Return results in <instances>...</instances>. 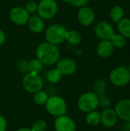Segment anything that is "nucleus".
<instances>
[{
  "instance_id": "nucleus-6",
  "label": "nucleus",
  "mask_w": 130,
  "mask_h": 131,
  "mask_svg": "<svg viewBox=\"0 0 130 131\" xmlns=\"http://www.w3.org/2000/svg\"><path fill=\"white\" fill-rule=\"evenodd\" d=\"M46 109L53 116L59 117L64 115L67 112V104L65 101L59 96H51L46 102Z\"/></svg>"
},
{
  "instance_id": "nucleus-12",
  "label": "nucleus",
  "mask_w": 130,
  "mask_h": 131,
  "mask_svg": "<svg viewBox=\"0 0 130 131\" xmlns=\"http://www.w3.org/2000/svg\"><path fill=\"white\" fill-rule=\"evenodd\" d=\"M118 116L116 111L110 107L105 108L100 114V122L103 126L107 128H112L118 122Z\"/></svg>"
},
{
  "instance_id": "nucleus-35",
  "label": "nucleus",
  "mask_w": 130,
  "mask_h": 131,
  "mask_svg": "<svg viewBox=\"0 0 130 131\" xmlns=\"http://www.w3.org/2000/svg\"><path fill=\"white\" fill-rule=\"evenodd\" d=\"M63 1H64V2H68L70 0H63Z\"/></svg>"
},
{
  "instance_id": "nucleus-36",
  "label": "nucleus",
  "mask_w": 130,
  "mask_h": 131,
  "mask_svg": "<svg viewBox=\"0 0 130 131\" xmlns=\"http://www.w3.org/2000/svg\"><path fill=\"white\" fill-rule=\"evenodd\" d=\"M93 2H98V1H100V0H92Z\"/></svg>"
},
{
  "instance_id": "nucleus-21",
  "label": "nucleus",
  "mask_w": 130,
  "mask_h": 131,
  "mask_svg": "<svg viewBox=\"0 0 130 131\" xmlns=\"http://www.w3.org/2000/svg\"><path fill=\"white\" fill-rule=\"evenodd\" d=\"M110 41H111L113 47L116 48H122L125 46L126 43V38L120 33H114L110 38Z\"/></svg>"
},
{
  "instance_id": "nucleus-22",
  "label": "nucleus",
  "mask_w": 130,
  "mask_h": 131,
  "mask_svg": "<svg viewBox=\"0 0 130 131\" xmlns=\"http://www.w3.org/2000/svg\"><path fill=\"white\" fill-rule=\"evenodd\" d=\"M86 122L90 126H97L100 123V114L93 111L87 113L86 116Z\"/></svg>"
},
{
  "instance_id": "nucleus-10",
  "label": "nucleus",
  "mask_w": 130,
  "mask_h": 131,
  "mask_svg": "<svg viewBox=\"0 0 130 131\" xmlns=\"http://www.w3.org/2000/svg\"><path fill=\"white\" fill-rule=\"evenodd\" d=\"M114 33L113 26L106 21L98 22L94 28V34L100 40H110Z\"/></svg>"
},
{
  "instance_id": "nucleus-27",
  "label": "nucleus",
  "mask_w": 130,
  "mask_h": 131,
  "mask_svg": "<svg viewBox=\"0 0 130 131\" xmlns=\"http://www.w3.org/2000/svg\"><path fill=\"white\" fill-rule=\"evenodd\" d=\"M47 128V124L44 120H38L36 121L32 127H31V130L32 131H45Z\"/></svg>"
},
{
  "instance_id": "nucleus-29",
  "label": "nucleus",
  "mask_w": 130,
  "mask_h": 131,
  "mask_svg": "<svg viewBox=\"0 0 130 131\" xmlns=\"http://www.w3.org/2000/svg\"><path fill=\"white\" fill-rule=\"evenodd\" d=\"M99 100H100V104H101L102 107H103L105 108L109 107V106L110 104V101L109 98H107L105 95H103L100 97H99Z\"/></svg>"
},
{
  "instance_id": "nucleus-24",
  "label": "nucleus",
  "mask_w": 130,
  "mask_h": 131,
  "mask_svg": "<svg viewBox=\"0 0 130 131\" xmlns=\"http://www.w3.org/2000/svg\"><path fill=\"white\" fill-rule=\"evenodd\" d=\"M48 99V94L45 91H41V90L36 92L34 94V101L35 104H37L38 105L45 104Z\"/></svg>"
},
{
  "instance_id": "nucleus-30",
  "label": "nucleus",
  "mask_w": 130,
  "mask_h": 131,
  "mask_svg": "<svg viewBox=\"0 0 130 131\" xmlns=\"http://www.w3.org/2000/svg\"><path fill=\"white\" fill-rule=\"evenodd\" d=\"M7 128V121L5 118L0 115V131H5Z\"/></svg>"
},
{
  "instance_id": "nucleus-5",
  "label": "nucleus",
  "mask_w": 130,
  "mask_h": 131,
  "mask_svg": "<svg viewBox=\"0 0 130 131\" xmlns=\"http://www.w3.org/2000/svg\"><path fill=\"white\" fill-rule=\"evenodd\" d=\"M110 82L116 87H124L130 82V74L127 68L124 65L117 67L110 73Z\"/></svg>"
},
{
  "instance_id": "nucleus-8",
  "label": "nucleus",
  "mask_w": 130,
  "mask_h": 131,
  "mask_svg": "<svg viewBox=\"0 0 130 131\" xmlns=\"http://www.w3.org/2000/svg\"><path fill=\"white\" fill-rule=\"evenodd\" d=\"M30 15H31L26 11L25 7L22 6H14L8 12L9 19L12 23L17 25H26Z\"/></svg>"
},
{
  "instance_id": "nucleus-18",
  "label": "nucleus",
  "mask_w": 130,
  "mask_h": 131,
  "mask_svg": "<svg viewBox=\"0 0 130 131\" xmlns=\"http://www.w3.org/2000/svg\"><path fill=\"white\" fill-rule=\"evenodd\" d=\"M117 29L120 35L126 39L130 38V18H123L117 23Z\"/></svg>"
},
{
  "instance_id": "nucleus-26",
  "label": "nucleus",
  "mask_w": 130,
  "mask_h": 131,
  "mask_svg": "<svg viewBox=\"0 0 130 131\" xmlns=\"http://www.w3.org/2000/svg\"><path fill=\"white\" fill-rule=\"evenodd\" d=\"M94 88L97 91V94L98 95V97H101L103 95H104V92L106 91V83L102 81V80H100V81H97L96 83H95V85H94Z\"/></svg>"
},
{
  "instance_id": "nucleus-11",
  "label": "nucleus",
  "mask_w": 130,
  "mask_h": 131,
  "mask_svg": "<svg viewBox=\"0 0 130 131\" xmlns=\"http://www.w3.org/2000/svg\"><path fill=\"white\" fill-rule=\"evenodd\" d=\"M56 68L60 71L62 75H71L77 69L76 61L70 58H62L56 63Z\"/></svg>"
},
{
  "instance_id": "nucleus-16",
  "label": "nucleus",
  "mask_w": 130,
  "mask_h": 131,
  "mask_svg": "<svg viewBox=\"0 0 130 131\" xmlns=\"http://www.w3.org/2000/svg\"><path fill=\"white\" fill-rule=\"evenodd\" d=\"M28 26L29 30L34 34L41 33L45 27L44 20L42 19L38 15H31L28 21Z\"/></svg>"
},
{
  "instance_id": "nucleus-25",
  "label": "nucleus",
  "mask_w": 130,
  "mask_h": 131,
  "mask_svg": "<svg viewBox=\"0 0 130 131\" xmlns=\"http://www.w3.org/2000/svg\"><path fill=\"white\" fill-rule=\"evenodd\" d=\"M38 3L36 1H34V0H30V1H28L25 4V8L26 9V11L30 15H34L38 11Z\"/></svg>"
},
{
  "instance_id": "nucleus-32",
  "label": "nucleus",
  "mask_w": 130,
  "mask_h": 131,
  "mask_svg": "<svg viewBox=\"0 0 130 131\" xmlns=\"http://www.w3.org/2000/svg\"><path fill=\"white\" fill-rule=\"evenodd\" d=\"M16 131H32V130L30 129V128H27V127H22V128H20V129L17 130Z\"/></svg>"
},
{
  "instance_id": "nucleus-17",
  "label": "nucleus",
  "mask_w": 130,
  "mask_h": 131,
  "mask_svg": "<svg viewBox=\"0 0 130 131\" xmlns=\"http://www.w3.org/2000/svg\"><path fill=\"white\" fill-rule=\"evenodd\" d=\"M65 41L70 45L76 46L80 45L82 41V35L77 30H67Z\"/></svg>"
},
{
  "instance_id": "nucleus-9",
  "label": "nucleus",
  "mask_w": 130,
  "mask_h": 131,
  "mask_svg": "<svg viewBox=\"0 0 130 131\" xmlns=\"http://www.w3.org/2000/svg\"><path fill=\"white\" fill-rule=\"evenodd\" d=\"M78 22L84 27L92 25L95 21L96 15L93 9L89 6H84L79 8L77 15Z\"/></svg>"
},
{
  "instance_id": "nucleus-3",
  "label": "nucleus",
  "mask_w": 130,
  "mask_h": 131,
  "mask_svg": "<svg viewBox=\"0 0 130 131\" xmlns=\"http://www.w3.org/2000/svg\"><path fill=\"white\" fill-rule=\"evenodd\" d=\"M99 104V97L93 92H86L83 94L77 101V107L79 110L84 113H89L95 111L98 107Z\"/></svg>"
},
{
  "instance_id": "nucleus-19",
  "label": "nucleus",
  "mask_w": 130,
  "mask_h": 131,
  "mask_svg": "<svg viewBox=\"0 0 130 131\" xmlns=\"http://www.w3.org/2000/svg\"><path fill=\"white\" fill-rule=\"evenodd\" d=\"M110 16L113 23L117 24L124 18V9L122 6L116 5H114L110 12Z\"/></svg>"
},
{
  "instance_id": "nucleus-15",
  "label": "nucleus",
  "mask_w": 130,
  "mask_h": 131,
  "mask_svg": "<svg viewBox=\"0 0 130 131\" xmlns=\"http://www.w3.org/2000/svg\"><path fill=\"white\" fill-rule=\"evenodd\" d=\"M114 47L110 40H100L97 45V54L102 58H108L111 57L114 52Z\"/></svg>"
},
{
  "instance_id": "nucleus-4",
  "label": "nucleus",
  "mask_w": 130,
  "mask_h": 131,
  "mask_svg": "<svg viewBox=\"0 0 130 131\" xmlns=\"http://www.w3.org/2000/svg\"><path fill=\"white\" fill-rule=\"evenodd\" d=\"M58 4L56 0H40L38 5V15L44 20L53 18L57 13Z\"/></svg>"
},
{
  "instance_id": "nucleus-14",
  "label": "nucleus",
  "mask_w": 130,
  "mask_h": 131,
  "mask_svg": "<svg viewBox=\"0 0 130 131\" xmlns=\"http://www.w3.org/2000/svg\"><path fill=\"white\" fill-rule=\"evenodd\" d=\"M114 111H116L119 118L124 121H130V99H123L119 101Z\"/></svg>"
},
{
  "instance_id": "nucleus-23",
  "label": "nucleus",
  "mask_w": 130,
  "mask_h": 131,
  "mask_svg": "<svg viewBox=\"0 0 130 131\" xmlns=\"http://www.w3.org/2000/svg\"><path fill=\"white\" fill-rule=\"evenodd\" d=\"M61 78H62V74L57 68L50 70L47 73V75H46V78H47L48 81L51 84H56V83L59 82L61 81Z\"/></svg>"
},
{
  "instance_id": "nucleus-20",
  "label": "nucleus",
  "mask_w": 130,
  "mask_h": 131,
  "mask_svg": "<svg viewBox=\"0 0 130 131\" xmlns=\"http://www.w3.org/2000/svg\"><path fill=\"white\" fill-rule=\"evenodd\" d=\"M43 64L36 58L28 62V71L33 74H39L43 68Z\"/></svg>"
},
{
  "instance_id": "nucleus-28",
  "label": "nucleus",
  "mask_w": 130,
  "mask_h": 131,
  "mask_svg": "<svg viewBox=\"0 0 130 131\" xmlns=\"http://www.w3.org/2000/svg\"><path fill=\"white\" fill-rule=\"evenodd\" d=\"M88 2H89V0H70L68 2V3L73 7L80 8L81 7L87 5Z\"/></svg>"
},
{
  "instance_id": "nucleus-13",
  "label": "nucleus",
  "mask_w": 130,
  "mask_h": 131,
  "mask_svg": "<svg viewBox=\"0 0 130 131\" xmlns=\"http://www.w3.org/2000/svg\"><path fill=\"white\" fill-rule=\"evenodd\" d=\"M56 131H75L76 124L73 119L66 115L57 117L54 122Z\"/></svg>"
},
{
  "instance_id": "nucleus-34",
  "label": "nucleus",
  "mask_w": 130,
  "mask_h": 131,
  "mask_svg": "<svg viewBox=\"0 0 130 131\" xmlns=\"http://www.w3.org/2000/svg\"><path fill=\"white\" fill-rule=\"evenodd\" d=\"M127 69H128V71H129V74H130V64H129V66H128Z\"/></svg>"
},
{
  "instance_id": "nucleus-7",
  "label": "nucleus",
  "mask_w": 130,
  "mask_h": 131,
  "mask_svg": "<svg viewBox=\"0 0 130 131\" xmlns=\"http://www.w3.org/2000/svg\"><path fill=\"white\" fill-rule=\"evenodd\" d=\"M44 82L42 78L38 74L27 73L22 78V86L24 89L31 94L41 91L43 88Z\"/></svg>"
},
{
  "instance_id": "nucleus-31",
  "label": "nucleus",
  "mask_w": 130,
  "mask_h": 131,
  "mask_svg": "<svg viewBox=\"0 0 130 131\" xmlns=\"http://www.w3.org/2000/svg\"><path fill=\"white\" fill-rule=\"evenodd\" d=\"M6 40V35L3 30L0 28V46H2Z\"/></svg>"
},
{
  "instance_id": "nucleus-33",
  "label": "nucleus",
  "mask_w": 130,
  "mask_h": 131,
  "mask_svg": "<svg viewBox=\"0 0 130 131\" xmlns=\"http://www.w3.org/2000/svg\"><path fill=\"white\" fill-rule=\"evenodd\" d=\"M128 129H129V130L130 131V121H128Z\"/></svg>"
},
{
  "instance_id": "nucleus-2",
  "label": "nucleus",
  "mask_w": 130,
  "mask_h": 131,
  "mask_svg": "<svg viewBox=\"0 0 130 131\" xmlns=\"http://www.w3.org/2000/svg\"><path fill=\"white\" fill-rule=\"evenodd\" d=\"M67 28L61 24H52L45 31L46 41L55 45H61L65 41Z\"/></svg>"
},
{
  "instance_id": "nucleus-1",
  "label": "nucleus",
  "mask_w": 130,
  "mask_h": 131,
  "mask_svg": "<svg viewBox=\"0 0 130 131\" xmlns=\"http://www.w3.org/2000/svg\"><path fill=\"white\" fill-rule=\"evenodd\" d=\"M35 54L36 58L44 65L47 66L56 64L61 55V52L57 45L48 41L40 43L36 48Z\"/></svg>"
}]
</instances>
